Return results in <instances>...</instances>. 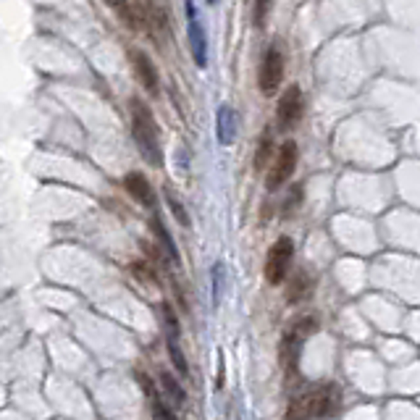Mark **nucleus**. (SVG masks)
Returning <instances> with one entry per match:
<instances>
[{
    "label": "nucleus",
    "mask_w": 420,
    "mask_h": 420,
    "mask_svg": "<svg viewBox=\"0 0 420 420\" xmlns=\"http://www.w3.org/2000/svg\"><path fill=\"white\" fill-rule=\"evenodd\" d=\"M299 195H302V187L292 189V200H289V203H284V213H292V210L299 205Z\"/></svg>",
    "instance_id": "nucleus-24"
},
{
    "label": "nucleus",
    "mask_w": 420,
    "mask_h": 420,
    "mask_svg": "<svg viewBox=\"0 0 420 420\" xmlns=\"http://www.w3.org/2000/svg\"><path fill=\"white\" fill-rule=\"evenodd\" d=\"M160 383H163V389H166L168 400H174V404H184L187 394H184L181 383H179L174 376H171V373H160Z\"/></svg>",
    "instance_id": "nucleus-15"
},
{
    "label": "nucleus",
    "mask_w": 420,
    "mask_h": 420,
    "mask_svg": "<svg viewBox=\"0 0 420 420\" xmlns=\"http://www.w3.org/2000/svg\"><path fill=\"white\" fill-rule=\"evenodd\" d=\"M187 24H189V45H192V58L200 68L208 66V37H205V27L203 21L197 19L195 3L187 0Z\"/></svg>",
    "instance_id": "nucleus-7"
},
{
    "label": "nucleus",
    "mask_w": 420,
    "mask_h": 420,
    "mask_svg": "<svg viewBox=\"0 0 420 420\" xmlns=\"http://www.w3.org/2000/svg\"><path fill=\"white\" fill-rule=\"evenodd\" d=\"M297 142L287 140L284 145L279 148V152H276V160H273L271 171H268V176H265V187L271 189H279L281 184H287V179L294 174V168H297Z\"/></svg>",
    "instance_id": "nucleus-4"
},
{
    "label": "nucleus",
    "mask_w": 420,
    "mask_h": 420,
    "mask_svg": "<svg viewBox=\"0 0 420 420\" xmlns=\"http://www.w3.org/2000/svg\"><path fill=\"white\" fill-rule=\"evenodd\" d=\"M113 11L119 13V19L124 21V27L131 29V32H140L142 27L150 24V13L142 6L131 3V0H111Z\"/></svg>",
    "instance_id": "nucleus-10"
},
{
    "label": "nucleus",
    "mask_w": 420,
    "mask_h": 420,
    "mask_svg": "<svg viewBox=\"0 0 420 420\" xmlns=\"http://www.w3.org/2000/svg\"><path fill=\"white\" fill-rule=\"evenodd\" d=\"M236 126H239L236 111H234L232 105H221V108H218V119H215L218 142H221V145H232V142L236 140Z\"/></svg>",
    "instance_id": "nucleus-12"
},
{
    "label": "nucleus",
    "mask_w": 420,
    "mask_h": 420,
    "mask_svg": "<svg viewBox=\"0 0 420 420\" xmlns=\"http://www.w3.org/2000/svg\"><path fill=\"white\" fill-rule=\"evenodd\" d=\"M129 113H131V134H134V142L140 148L142 158L148 160L150 166H163L158 121H155L152 111L148 108V103L140 100V97H131Z\"/></svg>",
    "instance_id": "nucleus-1"
},
{
    "label": "nucleus",
    "mask_w": 420,
    "mask_h": 420,
    "mask_svg": "<svg viewBox=\"0 0 420 420\" xmlns=\"http://www.w3.org/2000/svg\"><path fill=\"white\" fill-rule=\"evenodd\" d=\"M152 232H155V236H158V242L163 244V250H166L168 258H171L174 263H179L176 244H174V239H171V234L166 232V226L160 224V218H152Z\"/></svg>",
    "instance_id": "nucleus-14"
},
{
    "label": "nucleus",
    "mask_w": 420,
    "mask_h": 420,
    "mask_svg": "<svg viewBox=\"0 0 420 420\" xmlns=\"http://www.w3.org/2000/svg\"><path fill=\"white\" fill-rule=\"evenodd\" d=\"M129 61H131V68H134V74H137L142 87L152 95L158 92L160 79H158V71H155V64H152L142 50H129Z\"/></svg>",
    "instance_id": "nucleus-9"
},
{
    "label": "nucleus",
    "mask_w": 420,
    "mask_h": 420,
    "mask_svg": "<svg viewBox=\"0 0 420 420\" xmlns=\"http://www.w3.org/2000/svg\"><path fill=\"white\" fill-rule=\"evenodd\" d=\"M208 3H210V6H215V3H218V0H208Z\"/></svg>",
    "instance_id": "nucleus-25"
},
{
    "label": "nucleus",
    "mask_w": 420,
    "mask_h": 420,
    "mask_svg": "<svg viewBox=\"0 0 420 420\" xmlns=\"http://www.w3.org/2000/svg\"><path fill=\"white\" fill-rule=\"evenodd\" d=\"M163 320H166V326H168V336H179V320L176 316H174L171 305H163Z\"/></svg>",
    "instance_id": "nucleus-23"
},
{
    "label": "nucleus",
    "mask_w": 420,
    "mask_h": 420,
    "mask_svg": "<svg viewBox=\"0 0 420 420\" xmlns=\"http://www.w3.org/2000/svg\"><path fill=\"white\" fill-rule=\"evenodd\" d=\"M166 203H168V208H171V213H174V218H176L179 224L181 226H189V215H187V210H184V205L179 203L176 197L171 195V192H166Z\"/></svg>",
    "instance_id": "nucleus-19"
},
{
    "label": "nucleus",
    "mask_w": 420,
    "mask_h": 420,
    "mask_svg": "<svg viewBox=\"0 0 420 420\" xmlns=\"http://www.w3.org/2000/svg\"><path fill=\"white\" fill-rule=\"evenodd\" d=\"M271 3L273 0H255V27H263L265 19H268V13H271Z\"/></svg>",
    "instance_id": "nucleus-21"
},
{
    "label": "nucleus",
    "mask_w": 420,
    "mask_h": 420,
    "mask_svg": "<svg viewBox=\"0 0 420 420\" xmlns=\"http://www.w3.org/2000/svg\"><path fill=\"white\" fill-rule=\"evenodd\" d=\"M281 82H284V56L279 47H268L260 61V71H258V87L265 97L279 92Z\"/></svg>",
    "instance_id": "nucleus-3"
},
{
    "label": "nucleus",
    "mask_w": 420,
    "mask_h": 420,
    "mask_svg": "<svg viewBox=\"0 0 420 420\" xmlns=\"http://www.w3.org/2000/svg\"><path fill=\"white\" fill-rule=\"evenodd\" d=\"M124 187H126V192L131 195V200H137L142 208L155 205V192H152V187H150V181L145 174H140V171L126 174V176H124Z\"/></svg>",
    "instance_id": "nucleus-11"
},
{
    "label": "nucleus",
    "mask_w": 420,
    "mask_h": 420,
    "mask_svg": "<svg viewBox=\"0 0 420 420\" xmlns=\"http://www.w3.org/2000/svg\"><path fill=\"white\" fill-rule=\"evenodd\" d=\"M316 326H318L316 318H299V320H294V323L287 328V334L281 336L279 360H281V368H284V373L287 376L297 373V363H299L302 344H305V339L316 331Z\"/></svg>",
    "instance_id": "nucleus-2"
},
{
    "label": "nucleus",
    "mask_w": 420,
    "mask_h": 420,
    "mask_svg": "<svg viewBox=\"0 0 420 420\" xmlns=\"http://www.w3.org/2000/svg\"><path fill=\"white\" fill-rule=\"evenodd\" d=\"M179 336H168V357H171V363H174V368H176L181 376L189 373L187 368V357H184V352H181V347H179L176 342Z\"/></svg>",
    "instance_id": "nucleus-16"
},
{
    "label": "nucleus",
    "mask_w": 420,
    "mask_h": 420,
    "mask_svg": "<svg viewBox=\"0 0 420 420\" xmlns=\"http://www.w3.org/2000/svg\"><path fill=\"white\" fill-rule=\"evenodd\" d=\"M271 150H273L271 134H263L260 145H258V152H255V168H258V171L265 168V163H268V158H271Z\"/></svg>",
    "instance_id": "nucleus-17"
},
{
    "label": "nucleus",
    "mask_w": 420,
    "mask_h": 420,
    "mask_svg": "<svg viewBox=\"0 0 420 420\" xmlns=\"http://www.w3.org/2000/svg\"><path fill=\"white\" fill-rule=\"evenodd\" d=\"M284 420H313V407H310L308 394H302V397H297V400H292Z\"/></svg>",
    "instance_id": "nucleus-13"
},
{
    "label": "nucleus",
    "mask_w": 420,
    "mask_h": 420,
    "mask_svg": "<svg viewBox=\"0 0 420 420\" xmlns=\"http://www.w3.org/2000/svg\"><path fill=\"white\" fill-rule=\"evenodd\" d=\"M292 255H294V244H292L289 236H279L273 247L268 250V258H265V281L268 284H281L284 276H287V268L292 263Z\"/></svg>",
    "instance_id": "nucleus-5"
},
{
    "label": "nucleus",
    "mask_w": 420,
    "mask_h": 420,
    "mask_svg": "<svg viewBox=\"0 0 420 420\" xmlns=\"http://www.w3.org/2000/svg\"><path fill=\"white\" fill-rule=\"evenodd\" d=\"M302 111H305V100H302V90L297 84H289L284 95L279 97V108H276V124H279L281 131L294 129L302 119Z\"/></svg>",
    "instance_id": "nucleus-6"
},
{
    "label": "nucleus",
    "mask_w": 420,
    "mask_h": 420,
    "mask_svg": "<svg viewBox=\"0 0 420 420\" xmlns=\"http://www.w3.org/2000/svg\"><path fill=\"white\" fill-rule=\"evenodd\" d=\"M310 407H313V418H326V415H334L339 410V386L336 383H323L318 386L316 392H310Z\"/></svg>",
    "instance_id": "nucleus-8"
},
{
    "label": "nucleus",
    "mask_w": 420,
    "mask_h": 420,
    "mask_svg": "<svg viewBox=\"0 0 420 420\" xmlns=\"http://www.w3.org/2000/svg\"><path fill=\"white\" fill-rule=\"evenodd\" d=\"M305 279H308L305 273H297V279L292 281V287H289V299H292V302H297V299L302 297L305 292H308V287H305Z\"/></svg>",
    "instance_id": "nucleus-22"
},
{
    "label": "nucleus",
    "mask_w": 420,
    "mask_h": 420,
    "mask_svg": "<svg viewBox=\"0 0 420 420\" xmlns=\"http://www.w3.org/2000/svg\"><path fill=\"white\" fill-rule=\"evenodd\" d=\"M150 412H152V420H176L174 410L168 404H163L158 397H150Z\"/></svg>",
    "instance_id": "nucleus-18"
},
{
    "label": "nucleus",
    "mask_w": 420,
    "mask_h": 420,
    "mask_svg": "<svg viewBox=\"0 0 420 420\" xmlns=\"http://www.w3.org/2000/svg\"><path fill=\"white\" fill-rule=\"evenodd\" d=\"M224 263H215L213 268V305H218L221 302V289H224Z\"/></svg>",
    "instance_id": "nucleus-20"
}]
</instances>
